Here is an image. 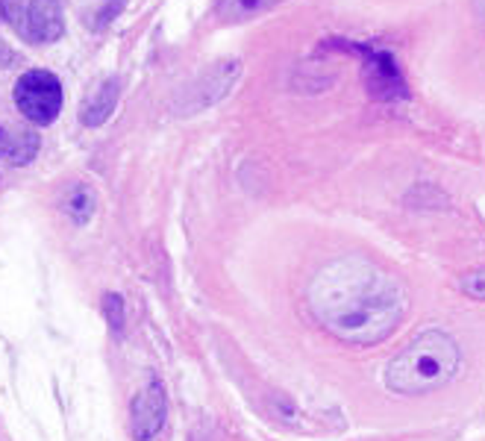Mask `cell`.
Returning a JSON list of instances; mask_svg holds the SVG:
<instances>
[{"label":"cell","mask_w":485,"mask_h":441,"mask_svg":"<svg viewBox=\"0 0 485 441\" xmlns=\"http://www.w3.org/2000/svg\"><path fill=\"white\" fill-rule=\"evenodd\" d=\"M318 324L344 345L371 347L392 335L406 315V289L374 259L347 253L329 259L306 286Z\"/></svg>","instance_id":"6da1fadb"},{"label":"cell","mask_w":485,"mask_h":441,"mask_svg":"<svg viewBox=\"0 0 485 441\" xmlns=\"http://www.w3.org/2000/svg\"><path fill=\"white\" fill-rule=\"evenodd\" d=\"M462 368V353L459 345L447 333L441 330H426L415 335L406 345L385 371V383L392 391L415 397V394H430L447 386Z\"/></svg>","instance_id":"7a4b0ae2"},{"label":"cell","mask_w":485,"mask_h":441,"mask_svg":"<svg viewBox=\"0 0 485 441\" xmlns=\"http://www.w3.org/2000/svg\"><path fill=\"white\" fill-rule=\"evenodd\" d=\"M65 94L59 77L45 71V68H30L18 77L15 83V106L30 124L47 127L56 121V115L62 112Z\"/></svg>","instance_id":"3957f363"},{"label":"cell","mask_w":485,"mask_h":441,"mask_svg":"<svg viewBox=\"0 0 485 441\" xmlns=\"http://www.w3.org/2000/svg\"><path fill=\"white\" fill-rule=\"evenodd\" d=\"M326 48H338V50H350L359 53L365 59V86L367 94L377 97V100H400V97H409V89H406V79L394 62L392 53L385 50H374V48H365V45H353V42H341V38H333Z\"/></svg>","instance_id":"277c9868"},{"label":"cell","mask_w":485,"mask_h":441,"mask_svg":"<svg viewBox=\"0 0 485 441\" xmlns=\"http://www.w3.org/2000/svg\"><path fill=\"white\" fill-rule=\"evenodd\" d=\"M168 418V397L162 383H150L147 389L139 391V397L130 406V432L135 441H150L156 438L165 427Z\"/></svg>","instance_id":"5b68a950"},{"label":"cell","mask_w":485,"mask_h":441,"mask_svg":"<svg viewBox=\"0 0 485 441\" xmlns=\"http://www.w3.org/2000/svg\"><path fill=\"white\" fill-rule=\"evenodd\" d=\"M62 6L59 0H30L27 4V30L24 38L38 45H50L62 35Z\"/></svg>","instance_id":"8992f818"},{"label":"cell","mask_w":485,"mask_h":441,"mask_svg":"<svg viewBox=\"0 0 485 441\" xmlns=\"http://www.w3.org/2000/svg\"><path fill=\"white\" fill-rule=\"evenodd\" d=\"M118 94H121V83H118V77H109V79H101L91 94L83 100V106H80V121L86 127H101L106 118L112 115L115 104H118Z\"/></svg>","instance_id":"52a82bcc"},{"label":"cell","mask_w":485,"mask_h":441,"mask_svg":"<svg viewBox=\"0 0 485 441\" xmlns=\"http://www.w3.org/2000/svg\"><path fill=\"white\" fill-rule=\"evenodd\" d=\"M280 4L283 0H221L218 18L227 24H239V21H250V18H256Z\"/></svg>","instance_id":"ba28073f"},{"label":"cell","mask_w":485,"mask_h":441,"mask_svg":"<svg viewBox=\"0 0 485 441\" xmlns=\"http://www.w3.org/2000/svg\"><path fill=\"white\" fill-rule=\"evenodd\" d=\"M94 206H97V194L89 183H76L68 189L65 200H62V209L71 215L74 224H86V220L94 215Z\"/></svg>","instance_id":"9c48e42d"},{"label":"cell","mask_w":485,"mask_h":441,"mask_svg":"<svg viewBox=\"0 0 485 441\" xmlns=\"http://www.w3.org/2000/svg\"><path fill=\"white\" fill-rule=\"evenodd\" d=\"M38 135L35 133H30V130H21V133H15L12 135V150H9V162L12 165H27L30 159L38 153Z\"/></svg>","instance_id":"30bf717a"},{"label":"cell","mask_w":485,"mask_h":441,"mask_svg":"<svg viewBox=\"0 0 485 441\" xmlns=\"http://www.w3.org/2000/svg\"><path fill=\"white\" fill-rule=\"evenodd\" d=\"M0 15H4L6 21L24 35V30H27V9L21 6V0H0Z\"/></svg>","instance_id":"8fae6325"},{"label":"cell","mask_w":485,"mask_h":441,"mask_svg":"<svg viewBox=\"0 0 485 441\" xmlns=\"http://www.w3.org/2000/svg\"><path fill=\"white\" fill-rule=\"evenodd\" d=\"M103 312H106L109 327L115 333H121L124 330V297L121 294H106L103 297Z\"/></svg>","instance_id":"7c38bea8"},{"label":"cell","mask_w":485,"mask_h":441,"mask_svg":"<svg viewBox=\"0 0 485 441\" xmlns=\"http://www.w3.org/2000/svg\"><path fill=\"white\" fill-rule=\"evenodd\" d=\"M459 286H462V291L468 294V297L485 300V268H477V271H471V274H464Z\"/></svg>","instance_id":"4fadbf2b"},{"label":"cell","mask_w":485,"mask_h":441,"mask_svg":"<svg viewBox=\"0 0 485 441\" xmlns=\"http://www.w3.org/2000/svg\"><path fill=\"white\" fill-rule=\"evenodd\" d=\"M118 12H121V0H115L112 6L106 4V6L101 9V15H97V24H94V27H103V24H109V21H112V18L118 15Z\"/></svg>","instance_id":"5bb4252c"},{"label":"cell","mask_w":485,"mask_h":441,"mask_svg":"<svg viewBox=\"0 0 485 441\" xmlns=\"http://www.w3.org/2000/svg\"><path fill=\"white\" fill-rule=\"evenodd\" d=\"M12 150V133H6L4 127H0V159H6Z\"/></svg>","instance_id":"9a60e30c"},{"label":"cell","mask_w":485,"mask_h":441,"mask_svg":"<svg viewBox=\"0 0 485 441\" xmlns=\"http://www.w3.org/2000/svg\"><path fill=\"white\" fill-rule=\"evenodd\" d=\"M479 4H482V9H485V0H479Z\"/></svg>","instance_id":"2e32d148"}]
</instances>
